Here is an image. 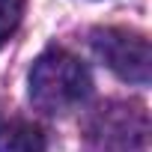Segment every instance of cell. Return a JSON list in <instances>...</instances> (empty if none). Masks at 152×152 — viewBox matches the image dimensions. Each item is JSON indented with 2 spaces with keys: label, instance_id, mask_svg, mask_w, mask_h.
Instances as JSON below:
<instances>
[{
  "label": "cell",
  "instance_id": "4",
  "mask_svg": "<svg viewBox=\"0 0 152 152\" xmlns=\"http://www.w3.org/2000/svg\"><path fill=\"white\" fill-rule=\"evenodd\" d=\"M21 12H24V0H0V48H3L12 33L21 24Z\"/></svg>",
  "mask_w": 152,
  "mask_h": 152
},
{
  "label": "cell",
  "instance_id": "2",
  "mask_svg": "<svg viewBox=\"0 0 152 152\" xmlns=\"http://www.w3.org/2000/svg\"><path fill=\"white\" fill-rule=\"evenodd\" d=\"M90 42L96 57L122 81H131V84L149 81L152 54H149V39L143 33H134L125 27H99L93 30Z\"/></svg>",
  "mask_w": 152,
  "mask_h": 152
},
{
  "label": "cell",
  "instance_id": "3",
  "mask_svg": "<svg viewBox=\"0 0 152 152\" xmlns=\"http://www.w3.org/2000/svg\"><path fill=\"white\" fill-rule=\"evenodd\" d=\"M45 146L48 137L36 122L0 113V152H45Z\"/></svg>",
  "mask_w": 152,
  "mask_h": 152
},
{
  "label": "cell",
  "instance_id": "1",
  "mask_svg": "<svg viewBox=\"0 0 152 152\" xmlns=\"http://www.w3.org/2000/svg\"><path fill=\"white\" fill-rule=\"evenodd\" d=\"M90 72L63 48L45 51L30 69V99L45 113H69L90 96Z\"/></svg>",
  "mask_w": 152,
  "mask_h": 152
}]
</instances>
